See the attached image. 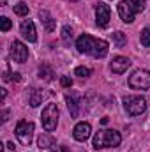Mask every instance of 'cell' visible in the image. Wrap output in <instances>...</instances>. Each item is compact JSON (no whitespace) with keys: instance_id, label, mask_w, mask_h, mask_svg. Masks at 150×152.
<instances>
[{"instance_id":"cell-1","label":"cell","mask_w":150,"mask_h":152,"mask_svg":"<svg viewBox=\"0 0 150 152\" xmlns=\"http://www.w3.org/2000/svg\"><path fill=\"white\" fill-rule=\"evenodd\" d=\"M76 48L79 53H87L95 58H103L108 55V42L104 39L92 37L90 34H81L76 39Z\"/></svg>"},{"instance_id":"cell-2","label":"cell","mask_w":150,"mask_h":152,"mask_svg":"<svg viewBox=\"0 0 150 152\" xmlns=\"http://www.w3.org/2000/svg\"><path fill=\"white\" fill-rule=\"evenodd\" d=\"M122 142V136L115 129H101L94 134L92 145L94 149H110V147H118Z\"/></svg>"},{"instance_id":"cell-3","label":"cell","mask_w":150,"mask_h":152,"mask_svg":"<svg viewBox=\"0 0 150 152\" xmlns=\"http://www.w3.org/2000/svg\"><path fill=\"white\" fill-rule=\"evenodd\" d=\"M41 124L46 131H53L57 129V124H58V108L55 103H50L44 106L42 115H41Z\"/></svg>"},{"instance_id":"cell-4","label":"cell","mask_w":150,"mask_h":152,"mask_svg":"<svg viewBox=\"0 0 150 152\" xmlns=\"http://www.w3.org/2000/svg\"><path fill=\"white\" fill-rule=\"evenodd\" d=\"M124 108L129 115H141L147 110V99L143 96H127L124 97Z\"/></svg>"},{"instance_id":"cell-5","label":"cell","mask_w":150,"mask_h":152,"mask_svg":"<svg viewBox=\"0 0 150 152\" xmlns=\"http://www.w3.org/2000/svg\"><path fill=\"white\" fill-rule=\"evenodd\" d=\"M34 122H28V120H20L18 126H16V138L20 140L21 145H30L32 143V138H34Z\"/></svg>"},{"instance_id":"cell-6","label":"cell","mask_w":150,"mask_h":152,"mask_svg":"<svg viewBox=\"0 0 150 152\" xmlns=\"http://www.w3.org/2000/svg\"><path fill=\"white\" fill-rule=\"evenodd\" d=\"M129 87L136 90H147L150 88V71L147 69H136L129 76Z\"/></svg>"},{"instance_id":"cell-7","label":"cell","mask_w":150,"mask_h":152,"mask_svg":"<svg viewBox=\"0 0 150 152\" xmlns=\"http://www.w3.org/2000/svg\"><path fill=\"white\" fill-rule=\"evenodd\" d=\"M110 16H111V11L106 4L99 2L95 4V21H97V27L101 28H106L110 25Z\"/></svg>"},{"instance_id":"cell-8","label":"cell","mask_w":150,"mask_h":152,"mask_svg":"<svg viewBox=\"0 0 150 152\" xmlns=\"http://www.w3.org/2000/svg\"><path fill=\"white\" fill-rule=\"evenodd\" d=\"M11 58L14 62H20L23 64L27 58H28V48L21 42V41H14L11 44Z\"/></svg>"},{"instance_id":"cell-9","label":"cell","mask_w":150,"mask_h":152,"mask_svg":"<svg viewBox=\"0 0 150 152\" xmlns=\"http://www.w3.org/2000/svg\"><path fill=\"white\" fill-rule=\"evenodd\" d=\"M134 14H136V11L133 9V5L127 0H122L118 4V16L122 18L124 23H133L134 21Z\"/></svg>"},{"instance_id":"cell-10","label":"cell","mask_w":150,"mask_h":152,"mask_svg":"<svg viewBox=\"0 0 150 152\" xmlns=\"http://www.w3.org/2000/svg\"><path fill=\"white\" fill-rule=\"evenodd\" d=\"M90 133H92V127L88 122H78L73 129V136L78 142H87L90 138Z\"/></svg>"},{"instance_id":"cell-11","label":"cell","mask_w":150,"mask_h":152,"mask_svg":"<svg viewBox=\"0 0 150 152\" xmlns=\"http://www.w3.org/2000/svg\"><path fill=\"white\" fill-rule=\"evenodd\" d=\"M20 32H21V36L27 39L28 42H36V41H37L36 25H34V21H30V20H25V21L21 23V27H20Z\"/></svg>"},{"instance_id":"cell-12","label":"cell","mask_w":150,"mask_h":152,"mask_svg":"<svg viewBox=\"0 0 150 152\" xmlns=\"http://www.w3.org/2000/svg\"><path fill=\"white\" fill-rule=\"evenodd\" d=\"M111 71L115 75H122V73H125L129 67H131V60L127 58V57H115L111 60Z\"/></svg>"},{"instance_id":"cell-13","label":"cell","mask_w":150,"mask_h":152,"mask_svg":"<svg viewBox=\"0 0 150 152\" xmlns=\"http://www.w3.org/2000/svg\"><path fill=\"white\" fill-rule=\"evenodd\" d=\"M39 20H41V23L44 25V28L48 30V32H53L55 30V20H53V16L48 12V11H39Z\"/></svg>"},{"instance_id":"cell-14","label":"cell","mask_w":150,"mask_h":152,"mask_svg":"<svg viewBox=\"0 0 150 152\" xmlns=\"http://www.w3.org/2000/svg\"><path fill=\"white\" fill-rule=\"evenodd\" d=\"M37 147L41 151H46V149L55 147V138H53L51 134H48V133H42L37 140Z\"/></svg>"},{"instance_id":"cell-15","label":"cell","mask_w":150,"mask_h":152,"mask_svg":"<svg viewBox=\"0 0 150 152\" xmlns=\"http://www.w3.org/2000/svg\"><path fill=\"white\" fill-rule=\"evenodd\" d=\"M53 76H55V73H53V69H51L48 64H42V66L39 67V78H41V80H44V81H51Z\"/></svg>"},{"instance_id":"cell-16","label":"cell","mask_w":150,"mask_h":152,"mask_svg":"<svg viewBox=\"0 0 150 152\" xmlns=\"http://www.w3.org/2000/svg\"><path fill=\"white\" fill-rule=\"evenodd\" d=\"M66 103H67V108L71 112V117H78L79 113V108H78V101H76V96H66Z\"/></svg>"},{"instance_id":"cell-17","label":"cell","mask_w":150,"mask_h":152,"mask_svg":"<svg viewBox=\"0 0 150 152\" xmlns=\"http://www.w3.org/2000/svg\"><path fill=\"white\" fill-rule=\"evenodd\" d=\"M42 97H44L42 90H32V94H30V106L37 108L39 104L42 103Z\"/></svg>"},{"instance_id":"cell-18","label":"cell","mask_w":150,"mask_h":152,"mask_svg":"<svg viewBox=\"0 0 150 152\" xmlns=\"http://www.w3.org/2000/svg\"><path fill=\"white\" fill-rule=\"evenodd\" d=\"M62 41H64V44H71L73 42V30H71V27H62Z\"/></svg>"},{"instance_id":"cell-19","label":"cell","mask_w":150,"mask_h":152,"mask_svg":"<svg viewBox=\"0 0 150 152\" xmlns=\"http://www.w3.org/2000/svg\"><path fill=\"white\" fill-rule=\"evenodd\" d=\"M113 42H115L118 48H124V46H125V42H127L125 34H124V32H115V34H113Z\"/></svg>"},{"instance_id":"cell-20","label":"cell","mask_w":150,"mask_h":152,"mask_svg":"<svg viewBox=\"0 0 150 152\" xmlns=\"http://www.w3.org/2000/svg\"><path fill=\"white\" fill-rule=\"evenodd\" d=\"M14 14H18V16H27V14H28V5H27L25 2L16 4V5H14Z\"/></svg>"},{"instance_id":"cell-21","label":"cell","mask_w":150,"mask_h":152,"mask_svg":"<svg viewBox=\"0 0 150 152\" xmlns=\"http://www.w3.org/2000/svg\"><path fill=\"white\" fill-rule=\"evenodd\" d=\"M127 2L133 5V9L136 12H143L145 11V0H127Z\"/></svg>"},{"instance_id":"cell-22","label":"cell","mask_w":150,"mask_h":152,"mask_svg":"<svg viewBox=\"0 0 150 152\" xmlns=\"http://www.w3.org/2000/svg\"><path fill=\"white\" fill-rule=\"evenodd\" d=\"M140 41H141V44H143V46H150V28H149V27L141 30Z\"/></svg>"},{"instance_id":"cell-23","label":"cell","mask_w":150,"mask_h":152,"mask_svg":"<svg viewBox=\"0 0 150 152\" xmlns=\"http://www.w3.org/2000/svg\"><path fill=\"white\" fill-rule=\"evenodd\" d=\"M74 75L81 76V78H87V76L92 75V69H88V67H85V66H79V67H76L74 69Z\"/></svg>"},{"instance_id":"cell-24","label":"cell","mask_w":150,"mask_h":152,"mask_svg":"<svg viewBox=\"0 0 150 152\" xmlns=\"http://www.w3.org/2000/svg\"><path fill=\"white\" fill-rule=\"evenodd\" d=\"M11 27H12L11 20H9L7 16H2V18H0V28H2V32H7Z\"/></svg>"},{"instance_id":"cell-25","label":"cell","mask_w":150,"mask_h":152,"mask_svg":"<svg viewBox=\"0 0 150 152\" xmlns=\"http://www.w3.org/2000/svg\"><path fill=\"white\" fill-rule=\"evenodd\" d=\"M60 85H62V87H73L71 76H62V78H60Z\"/></svg>"},{"instance_id":"cell-26","label":"cell","mask_w":150,"mask_h":152,"mask_svg":"<svg viewBox=\"0 0 150 152\" xmlns=\"http://www.w3.org/2000/svg\"><path fill=\"white\" fill-rule=\"evenodd\" d=\"M11 73H9V71H7V69H5V71H4V76H2V78H4V81H9V80H12V78H11Z\"/></svg>"},{"instance_id":"cell-27","label":"cell","mask_w":150,"mask_h":152,"mask_svg":"<svg viewBox=\"0 0 150 152\" xmlns=\"http://www.w3.org/2000/svg\"><path fill=\"white\" fill-rule=\"evenodd\" d=\"M7 120H9V112L4 110V113H2V122H7Z\"/></svg>"},{"instance_id":"cell-28","label":"cell","mask_w":150,"mask_h":152,"mask_svg":"<svg viewBox=\"0 0 150 152\" xmlns=\"http://www.w3.org/2000/svg\"><path fill=\"white\" fill-rule=\"evenodd\" d=\"M51 152H71V151H69L67 147H57L55 151H51Z\"/></svg>"},{"instance_id":"cell-29","label":"cell","mask_w":150,"mask_h":152,"mask_svg":"<svg viewBox=\"0 0 150 152\" xmlns=\"http://www.w3.org/2000/svg\"><path fill=\"white\" fill-rule=\"evenodd\" d=\"M20 80H21V75L20 73H14L12 75V81H20Z\"/></svg>"},{"instance_id":"cell-30","label":"cell","mask_w":150,"mask_h":152,"mask_svg":"<svg viewBox=\"0 0 150 152\" xmlns=\"http://www.w3.org/2000/svg\"><path fill=\"white\" fill-rule=\"evenodd\" d=\"M7 149H11V151H14L16 147H14V143H12V142H7Z\"/></svg>"},{"instance_id":"cell-31","label":"cell","mask_w":150,"mask_h":152,"mask_svg":"<svg viewBox=\"0 0 150 152\" xmlns=\"http://www.w3.org/2000/svg\"><path fill=\"white\" fill-rule=\"evenodd\" d=\"M2 90V99H5V96H7V92H5V88H0Z\"/></svg>"},{"instance_id":"cell-32","label":"cell","mask_w":150,"mask_h":152,"mask_svg":"<svg viewBox=\"0 0 150 152\" xmlns=\"http://www.w3.org/2000/svg\"><path fill=\"white\" fill-rule=\"evenodd\" d=\"M71 2H78V0H71Z\"/></svg>"}]
</instances>
